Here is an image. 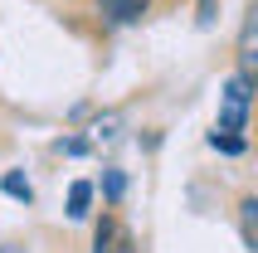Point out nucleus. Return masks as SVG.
<instances>
[{"label": "nucleus", "instance_id": "nucleus-1", "mask_svg": "<svg viewBox=\"0 0 258 253\" xmlns=\"http://www.w3.org/2000/svg\"><path fill=\"white\" fill-rule=\"evenodd\" d=\"M98 10L107 15V25H137L151 10V0H98Z\"/></svg>", "mask_w": 258, "mask_h": 253}, {"label": "nucleus", "instance_id": "nucleus-2", "mask_svg": "<svg viewBox=\"0 0 258 253\" xmlns=\"http://www.w3.org/2000/svg\"><path fill=\"white\" fill-rule=\"evenodd\" d=\"M219 98H224L219 107H244V112H248V102H253V78H248V73H234Z\"/></svg>", "mask_w": 258, "mask_h": 253}, {"label": "nucleus", "instance_id": "nucleus-3", "mask_svg": "<svg viewBox=\"0 0 258 253\" xmlns=\"http://www.w3.org/2000/svg\"><path fill=\"white\" fill-rule=\"evenodd\" d=\"M88 205H93V185L73 180L69 185V219H88Z\"/></svg>", "mask_w": 258, "mask_h": 253}, {"label": "nucleus", "instance_id": "nucleus-4", "mask_svg": "<svg viewBox=\"0 0 258 253\" xmlns=\"http://www.w3.org/2000/svg\"><path fill=\"white\" fill-rule=\"evenodd\" d=\"M0 190H5L10 200H20V205H29V200H34V190H29V180L20 175V170H5V175H0Z\"/></svg>", "mask_w": 258, "mask_h": 253}, {"label": "nucleus", "instance_id": "nucleus-5", "mask_svg": "<svg viewBox=\"0 0 258 253\" xmlns=\"http://www.w3.org/2000/svg\"><path fill=\"white\" fill-rule=\"evenodd\" d=\"M210 146H215V151H224V156H239L244 151V137H234V132H210Z\"/></svg>", "mask_w": 258, "mask_h": 253}, {"label": "nucleus", "instance_id": "nucleus-6", "mask_svg": "<svg viewBox=\"0 0 258 253\" xmlns=\"http://www.w3.org/2000/svg\"><path fill=\"white\" fill-rule=\"evenodd\" d=\"M102 195H107V205H117V200L127 195V175H122V170H107V175H102Z\"/></svg>", "mask_w": 258, "mask_h": 253}, {"label": "nucleus", "instance_id": "nucleus-7", "mask_svg": "<svg viewBox=\"0 0 258 253\" xmlns=\"http://www.w3.org/2000/svg\"><path fill=\"white\" fill-rule=\"evenodd\" d=\"M112 239H117V224H112V219H98V234H93V253H112Z\"/></svg>", "mask_w": 258, "mask_h": 253}, {"label": "nucleus", "instance_id": "nucleus-8", "mask_svg": "<svg viewBox=\"0 0 258 253\" xmlns=\"http://www.w3.org/2000/svg\"><path fill=\"white\" fill-rule=\"evenodd\" d=\"M93 137H98V141H107V137H117V112H107V117H98V126H93Z\"/></svg>", "mask_w": 258, "mask_h": 253}, {"label": "nucleus", "instance_id": "nucleus-9", "mask_svg": "<svg viewBox=\"0 0 258 253\" xmlns=\"http://www.w3.org/2000/svg\"><path fill=\"white\" fill-rule=\"evenodd\" d=\"M215 10H219V0H200V25H205V29L215 25Z\"/></svg>", "mask_w": 258, "mask_h": 253}, {"label": "nucleus", "instance_id": "nucleus-10", "mask_svg": "<svg viewBox=\"0 0 258 253\" xmlns=\"http://www.w3.org/2000/svg\"><path fill=\"white\" fill-rule=\"evenodd\" d=\"M112 253H137V243H132V234H122V229H117V239H112Z\"/></svg>", "mask_w": 258, "mask_h": 253}, {"label": "nucleus", "instance_id": "nucleus-11", "mask_svg": "<svg viewBox=\"0 0 258 253\" xmlns=\"http://www.w3.org/2000/svg\"><path fill=\"white\" fill-rule=\"evenodd\" d=\"M58 151H69V156H83V151H88V141H78V137H69V141H58Z\"/></svg>", "mask_w": 258, "mask_h": 253}, {"label": "nucleus", "instance_id": "nucleus-12", "mask_svg": "<svg viewBox=\"0 0 258 253\" xmlns=\"http://www.w3.org/2000/svg\"><path fill=\"white\" fill-rule=\"evenodd\" d=\"M0 253H20V248H10V243H5V248H0Z\"/></svg>", "mask_w": 258, "mask_h": 253}]
</instances>
